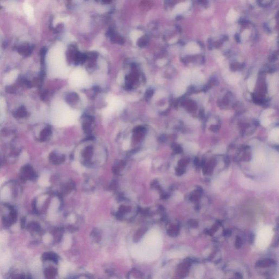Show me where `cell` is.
Returning <instances> with one entry per match:
<instances>
[{
	"label": "cell",
	"mask_w": 279,
	"mask_h": 279,
	"mask_svg": "<svg viewBox=\"0 0 279 279\" xmlns=\"http://www.w3.org/2000/svg\"><path fill=\"white\" fill-rule=\"evenodd\" d=\"M273 236V231L271 226H265L258 232L256 239V245L261 249L267 248L271 242Z\"/></svg>",
	"instance_id": "cell-1"
},
{
	"label": "cell",
	"mask_w": 279,
	"mask_h": 279,
	"mask_svg": "<svg viewBox=\"0 0 279 279\" xmlns=\"http://www.w3.org/2000/svg\"><path fill=\"white\" fill-rule=\"evenodd\" d=\"M7 206L10 210V213L7 216L3 217L2 224L5 228H9L16 222L18 219V213L13 206L10 205Z\"/></svg>",
	"instance_id": "cell-2"
},
{
	"label": "cell",
	"mask_w": 279,
	"mask_h": 279,
	"mask_svg": "<svg viewBox=\"0 0 279 279\" xmlns=\"http://www.w3.org/2000/svg\"><path fill=\"white\" fill-rule=\"evenodd\" d=\"M20 178L23 181H35L37 180L38 176L32 167L26 165L21 170Z\"/></svg>",
	"instance_id": "cell-3"
},
{
	"label": "cell",
	"mask_w": 279,
	"mask_h": 279,
	"mask_svg": "<svg viewBox=\"0 0 279 279\" xmlns=\"http://www.w3.org/2000/svg\"><path fill=\"white\" fill-rule=\"evenodd\" d=\"M241 79V75L238 73L227 74L225 80L227 83L230 84H235L238 83Z\"/></svg>",
	"instance_id": "cell-4"
},
{
	"label": "cell",
	"mask_w": 279,
	"mask_h": 279,
	"mask_svg": "<svg viewBox=\"0 0 279 279\" xmlns=\"http://www.w3.org/2000/svg\"><path fill=\"white\" fill-rule=\"evenodd\" d=\"M278 78L277 76H273L270 80L269 86V93L270 96H272L274 95L276 92L277 86H278Z\"/></svg>",
	"instance_id": "cell-5"
},
{
	"label": "cell",
	"mask_w": 279,
	"mask_h": 279,
	"mask_svg": "<svg viewBox=\"0 0 279 279\" xmlns=\"http://www.w3.org/2000/svg\"><path fill=\"white\" fill-rule=\"evenodd\" d=\"M42 259L44 261H52L57 263L58 261V257L54 252H44L42 255Z\"/></svg>",
	"instance_id": "cell-6"
},
{
	"label": "cell",
	"mask_w": 279,
	"mask_h": 279,
	"mask_svg": "<svg viewBox=\"0 0 279 279\" xmlns=\"http://www.w3.org/2000/svg\"><path fill=\"white\" fill-rule=\"evenodd\" d=\"M186 86L181 82V80H179L177 83L176 88H175V94L177 97L181 96L186 92Z\"/></svg>",
	"instance_id": "cell-7"
},
{
	"label": "cell",
	"mask_w": 279,
	"mask_h": 279,
	"mask_svg": "<svg viewBox=\"0 0 279 279\" xmlns=\"http://www.w3.org/2000/svg\"><path fill=\"white\" fill-rule=\"evenodd\" d=\"M190 79H191V74L190 73V71L189 70L184 71L181 75V79L180 80L186 86L190 83Z\"/></svg>",
	"instance_id": "cell-8"
},
{
	"label": "cell",
	"mask_w": 279,
	"mask_h": 279,
	"mask_svg": "<svg viewBox=\"0 0 279 279\" xmlns=\"http://www.w3.org/2000/svg\"><path fill=\"white\" fill-rule=\"evenodd\" d=\"M192 80L194 83H200L203 80V75L198 72H195L193 74Z\"/></svg>",
	"instance_id": "cell-9"
},
{
	"label": "cell",
	"mask_w": 279,
	"mask_h": 279,
	"mask_svg": "<svg viewBox=\"0 0 279 279\" xmlns=\"http://www.w3.org/2000/svg\"><path fill=\"white\" fill-rule=\"evenodd\" d=\"M27 229L32 232H39L40 230V226L37 222H33L27 225Z\"/></svg>",
	"instance_id": "cell-10"
},
{
	"label": "cell",
	"mask_w": 279,
	"mask_h": 279,
	"mask_svg": "<svg viewBox=\"0 0 279 279\" xmlns=\"http://www.w3.org/2000/svg\"><path fill=\"white\" fill-rule=\"evenodd\" d=\"M44 274L47 278H53L56 274V270L53 268H49L45 270Z\"/></svg>",
	"instance_id": "cell-11"
},
{
	"label": "cell",
	"mask_w": 279,
	"mask_h": 279,
	"mask_svg": "<svg viewBox=\"0 0 279 279\" xmlns=\"http://www.w3.org/2000/svg\"><path fill=\"white\" fill-rule=\"evenodd\" d=\"M24 10L26 14L28 15L29 18L31 20L33 19V10L32 8L27 4L24 5Z\"/></svg>",
	"instance_id": "cell-12"
},
{
	"label": "cell",
	"mask_w": 279,
	"mask_h": 279,
	"mask_svg": "<svg viewBox=\"0 0 279 279\" xmlns=\"http://www.w3.org/2000/svg\"><path fill=\"white\" fill-rule=\"evenodd\" d=\"M279 136V130L278 128H274L270 132V137L271 140L278 141Z\"/></svg>",
	"instance_id": "cell-13"
},
{
	"label": "cell",
	"mask_w": 279,
	"mask_h": 279,
	"mask_svg": "<svg viewBox=\"0 0 279 279\" xmlns=\"http://www.w3.org/2000/svg\"><path fill=\"white\" fill-rule=\"evenodd\" d=\"M255 83H256V78L252 76L251 77L248 81V87L250 92H253L255 88Z\"/></svg>",
	"instance_id": "cell-14"
},
{
	"label": "cell",
	"mask_w": 279,
	"mask_h": 279,
	"mask_svg": "<svg viewBox=\"0 0 279 279\" xmlns=\"http://www.w3.org/2000/svg\"><path fill=\"white\" fill-rule=\"evenodd\" d=\"M78 96L76 93H71L69 94L67 96V101L69 103H72L74 102H75L78 99Z\"/></svg>",
	"instance_id": "cell-15"
},
{
	"label": "cell",
	"mask_w": 279,
	"mask_h": 279,
	"mask_svg": "<svg viewBox=\"0 0 279 279\" xmlns=\"http://www.w3.org/2000/svg\"><path fill=\"white\" fill-rule=\"evenodd\" d=\"M50 158L52 162H54V164H59L63 162L64 159L63 157H59L55 154L52 155Z\"/></svg>",
	"instance_id": "cell-16"
},
{
	"label": "cell",
	"mask_w": 279,
	"mask_h": 279,
	"mask_svg": "<svg viewBox=\"0 0 279 279\" xmlns=\"http://www.w3.org/2000/svg\"><path fill=\"white\" fill-rule=\"evenodd\" d=\"M185 146L188 150H189L191 151H196L197 149V146L194 143H191V142L186 143L185 145Z\"/></svg>",
	"instance_id": "cell-17"
},
{
	"label": "cell",
	"mask_w": 279,
	"mask_h": 279,
	"mask_svg": "<svg viewBox=\"0 0 279 279\" xmlns=\"http://www.w3.org/2000/svg\"><path fill=\"white\" fill-rule=\"evenodd\" d=\"M147 43H148V39L147 37L144 36L138 40L137 45H138V46L142 48V47H144L147 44Z\"/></svg>",
	"instance_id": "cell-18"
},
{
	"label": "cell",
	"mask_w": 279,
	"mask_h": 279,
	"mask_svg": "<svg viewBox=\"0 0 279 279\" xmlns=\"http://www.w3.org/2000/svg\"><path fill=\"white\" fill-rule=\"evenodd\" d=\"M16 75H17L16 72H12L6 77V78L5 79V81L8 82V83H10V82L13 81L16 78Z\"/></svg>",
	"instance_id": "cell-19"
},
{
	"label": "cell",
	"mask_w": 279,
	"mask_h": 279,
	"mask_svg": "<svg viewBox=\"0 0 279 279\" xmlns=\"http://www.w3.org/2000/svg\"><path fill=\"white\" fill-rule=\"evenodd\" d=\"M274 113V110H272V109H267L266 110L264 111L262 114V118H263L267 117L268 116H269L270 115L272 114L273 113Z\"/></svg>",
	"instance_id": "cell-20"
},
{
	"label": "cell",
	"mask_w": 279,
	"mask_h": 279,
	"mask_svg": "<svg viewBox=\"0 0 279 279\" xmlns=\"http://www.w3.org/2000/svg\"><path fill=\"white\" fill-rule=\"evenodd\" d=\"M270 123V121L269 119L267 117L263 118H262V121H261V124L265 127H268Z\"/></svg>",
	"instance_id": "cell-21"
},
{
	"label": "cell",
	"mask_w": 279,
	"mask_h": 279,
	"mask_svg": "<svg viewBox=\"0 0 279 279\" xmlns=\"http://www.w3.org/2000/svg\"><path fill=\"white\" fill-rule=\"evenodd\" d=\"M226 151V147L224 146H219L215 149V152L218 153H222Z\"/></svg>",
	"instance_id": "cell-22"
},
{
	"label": "cell",
	"mask_w": 279,
	"mask_h": 279,
	"mask_svg": "<svg viewBox=\"0 0 279 279\" xmlns=\"http://www.w3.org/2000/svg\"><path fill=\"white\" fill-rule=\"evenodd\" d=\"M143 234H144V229H140V230L137 231L136 235H135V238H134V239H135V240H138V239H140V238H141V236H142Z\"/></svg>",
	"instance_id": "cell-23"
},
{
	"label": "cell",
	"mask_w": 279,
	"mask_h": 279,
	"mask_svg": "<svg viewBox=\"0 0 279 279\" xmlns=\"http://www.w3.org/2000/svg\"><path fill=\"white\" fill-rule=\"evenodd\" d=\"M150 94H152V92L151 91H147V92L146 93V96L147 97H150Z\"/></svg>",
	"instance_id": "cell-24"
},
{
	"label": "cell",
	"mask_w": 279,
	"mask_h": 279,
	"mask_svg": "<svg viewBox=\"0 0 279 279\" xmlns=\"http://www.w3.org/2000/svg\"><path fill=\"white\" fill-rule=\"evenodd\" d=\"M103 1L105 3H109L110 2H111V0H103Z\"/></svg>",
	"instance_id": "cell-25"
},
{
	"label": "cell",
	"mask_w": 279,
	"mask_h": 279,
	"mask_svg": "<svg viewBox=\"0 0 279 279\" xmlns=\"http://www.w3.org/2000/svg\"><path fill=\"white\" fill-rule=\"evenodd\" d=\"M201 2H203L205 0H200Z\"/></svg>",
	"instance_id": "cell-26"
}]
</instances>
